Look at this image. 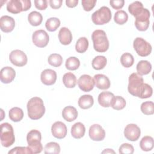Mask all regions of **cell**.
Here are the masks:
<instances>
[{
  "instance_id": "obj_1",
  "label": "cell",
  "mask_w": 154,
  "mask_h": 154,
  "mask_svg": "<svg viewBox=\"0 0 154 154\" xmlns=\"http://www.w3.org/2000/svg\"><path fill=\"white\" fill-rule=\"evenodd\" d=\"M26 106L28 116L32 120L40 119L45 114V107L40 97H32L28 102Z\"/></svg>"
},
{
  "instance_id": "obj_2",
  "label": "cell",
  "mask_w": 154,
  "mask_h": 154,
  "mask_svg": "<svg viewBox=\"0 0 154 154\" xmlns=\"http://www.w3.org/2000/svg\"><path fill=\"white\" fill-rule=\"evenodd\" d=\"M93 48L98 52H105L109 48V41L103 30L96 29L91 34Z\"/></svg>"
},
{
  "instance_id": "obj_3",
  "label": "cell",
  "mask_w": 154,
  "mask_h": 154,
  "mask_svg": "<svg viewBox=\"0 0 154 154\" xmlns=\"http://www.w3.org/2000/svg\"><path fill=\"white\" fill-rule=\"evenodd\" d=\"M41 139V133L38 130L32 129L27 134L26 141L28 147L31 150L32 153H39L43 150Z\"/></svg>"
},
{
  "instance_id": "obj_4",
  "label": "cell",
  "mask_w": 154,
  "mask_h": 154,
  "mask_svg": "<svg viewBox=\"0 0 154 154\" xmlns=\"http://www.w3.org/2000/svg\"><path fill=\"white\" fill-rule=\"evenodd\" d=\"M15 141V137L12 126L8 123L1 125V143L3 147H8Z\"/></svg>"
},
{
  "instance_id": "obj_5",
  "label": "cell",
  "mask_w": 154,
  "mask_h": 154,
  "mask_svg": "<svg viewBox=\"0 0 154 154\" xmlns=\"http://www.w3.org/2000/svg\"><path fill=\"white\" fill-rule=\"evenodd\" d=\"M111 10L106 6H103L92 14L91 19L94 24L100 25L108 23L111 19Z\"/></svg>"
},
{
  "instance_id": "obj_6",
  "label": "cell",
  "mask_w": 154,
  "mask_h": 154,
  "mask_svg": "<svg viewBox=\"0 0 154 154\" xmlns=\"http://www.w3.org/2000/svg\"><path fill=\"white\" fill-rule=\"evenodd\" d=\"M144 83L143 77L137 73H132L129 77L128 90L134 96L138 97L140 90Z\"/></svg>"
},
{
  "instance_id": "obj_7",
  "label": "cell",
  "mask_w": 154,
  "mask_h": 154,
  "mask_svg": "<svg viewBox=\"0 0 154 154\" xmlns=\"http://www.w3.org/2000/svg\"><path fill=\"white\" fill-rule=\"evenodd\" d=\"M133 47L137 53L141 57H147L152 52L151 45L141 37H137L133 42Z\"/></svg>"
},
{
  "instance_id": "obj_8",
  "label": "cell",
  "mask_w": 154,
  "mask_h": 154,
  "mask_svg": "<svg viewBox=\"0 0 154 154\" xmlns=\"http://www.w3.org/2000/svg\"><path fill=\"white\" fill-rule=\"evenodd\" d=\"M150 15L149 10L144 8L143 12L135 17V26L138 31H145L148 29L150 24Z\"/></svg>"
},
{
  "instance_id": "obj_9",
  "label": "cell",
  "mask_w": 154,
  "mask_h": 154,
  "mask_svg": "<svg viewBox=\"0 0 154 154\" xmlns=\"http://www.w3.org/2000/svg\"><path fill=\"white\" fill-rule=\"evenodd\" d=\"M32 40L34 45L38 48H44L49 43V37L48 34L43 29L36 30L32 36Z\"/></svg>"
},
{
  "instance_id": "obj_10",
  "label": "cell",
  "mask_w": 154,
  "mask_h": 154,
  "mask_svg": "<svg viewBox=\"0 0 154 154\" xmlns=\"http://www.w3.org/2000/svg\"><path fill=\"white\" fill-rule=\"evenodd\" d=\"M9 59L13 65L17 67L24 66L28 61L27 56L25 53L19 49L11 51L9 55Z\"/></svg>"
},
{
  "instance_id": "obj_11",
  "label": "cell",
  "mask_w": 154,
  "mask_h": 154,
  "mask_svg": "<svg viewBox=\"0 0 154 154\" xmlns=\"http://www.w3.org/2000/svg\"><path fill=\"white\" fill-rule=\"evenodd\" d=\"M141 130L135 124H128L125 128L124 135L125 138L131 141H135L138 140L140 137Z\"/></svg>"
},
{
  "instance_id": "obj_12",
  "label": "cell",
  "mask_w": 154,
  "mask_h": 154,
  "mask_svg": "<svg viewBox=\"0 0 154 154\" xmlns=\"http://www.w3.org/2000/svg\"><path fill=\"white\" fill-rule=\"evenodd\" d=\"M79 88L83 91L88 92L92 90L94 86V79L88 75H81L78 81Z\"/></svg>"
},
{
  "instance_id": "obj_13",
  "label": "cell",
  "mask_w": 154,
  "mask_h": 154,
  "mask_svg": "<svg viewBox=\"0 0 154 154\" xmlns=\"http://www.w3.org/2000/svg\"><path fill=\"white\" fill-rule=\"evenodd\" d=\"M88 134L90 138L93 141H102L105 137V130L98 124H94L91 125L90 127Z\"/></svg>"
},
{
  "instance_id": "obj_14",
  "label": "cell",
  "mask_w": 154,
  "mask_h": 154,
  "mask_svg": "<svg viewBox=\"0 0 154 154\" xmlns=\"http://www.w3.org/2000/svg\"><path fill=\"white\" fill-rule=\"evenodd\" d=\"M51 132L54 137L58 139H62L66 136L67 129L64 123L58 121L52 125Z\"/></svg>"
},
{
  "instance_id": "obj_15",
  "label": "cell",
  "mask_w": 154,
  "mask_h": 154,
  "mask_svg": "<svg viewBox=\"0 0 154 154\" xmlns=\"http://www.w3.org/2000/svg\"><path fill=\"white\" fill-rule=\"evenodd\" d=\"M40 79L42 82L45 85H53L57 80V73L55 71L50 69H45L42 72Z\"/></svg>"
},
{
  "instance_id": "obj_16",
  "label": "cell",
  "mask_w": 154,
  "mask_h": 154,
  "mask_svg": "<svg viewBox=\"0 0 154 154\" xmlns=\"http://www.w3.org/2000/svg\"><path fill=\"white\" fill-rule=\"evenodd\" d=\"M16 76L15 70L11 67H3L0 72V79L4 84H9L12 82Z\"/></svg>"
},
{
  "instance_id": "obj_17",
  "label": "cell",
  "mask_w": 154,
  "mask_h": 154,
  "mask_svg": "<svg viewBox=\"0 0 154 154\" xmlns=\"http://www.w3.org/2000/svg\"><path fill=\"white\" fill-rule=\"evenodd\" d=\"M15 26L14 19L10 16L5 15L0 18V28L4 32H11Z\"/></svg>"
},
{
  "instance_id": "obj_18",
  "label": "cell",
  "mask_w": 154,
  "mask_h": 154,
  "mask_svg": "<svg viewBox=\"0 0 154 154\" xmlns=\"http://www.w3.org/2000/svg\"><path fill=\"white\" fill-rule=\"evenodd\" d=\"M94 84L97 88L100 90L108 89L111 85L109 78L103 74H96L94 76Z\"/></svg>"
},
{
  "instance_id": "obj_19",
  "label": "cell",
  "mask_w": 154,
  "mask_h": 154,
  "mask_svg": "<svg viewBox=\"0 0 154 154\" xmlns=\"http://www.w3.org/2000/svg\"><path fill=\"white\" fill-rule=\"evenodd\" d=\"M114 97V94L110 91H102L99 94L97 100L100 106L107 108L111 106Z\"/></svg>"
},
{
  "instance_id": "obj_20",
  "label": "cell",
  "mask_w": 154,
  "mask_h": 154,
  "mask_svg": "<svg viewBox=\"0 0 154 154\" xmlns=\"http://www.w3.org/2000/svg\"><path fill=\"white\" fill-rule=\"evenodd\" d=\"M7 10L13 14H18L23 11V5L22 0H10L7 4Z\"/></svg>"
},
{
  "instance_id": "obj_21",
  "label": "cell",
  "mask_w": 154,
  "mask_h": 154,
  "mask_svg": "<svg viewBox=\"0 0 154 154\" xmlns=\"http://www.w3.org/2000/svg\"><path fill=\"white\" fill-rule=\"evenodd\" d=\"M58 38L62 45H68L72 40V34L69 28L62 27L58 32Z\"/></svg>"
},
{
  "instance_id": "obj_22",
  "label": "cell",
  "mask_w": 154,
  "mask_h": 154,
  "mask_svg": "<svg viewBox=\"0 0 154 154\" xmlns=\"http://www.w3.org/2000/svg\"><path fill=\"white\" fill-rule=\"evenodd\" d=\"M62 116L66 121L71 122L78 117V111L75 107L67 106L63 109Z\"/></svg>"
},
{
  "instance_id": "obj_23",
  "label": "cell",
  "mask_w": 154,
  "mask_h": 154,
  "mask_svg": "<svg viewBox=\"0 0 154 154\" xmlns=\"http://www.w3.org/2000/svg\"><path fill=\"white\" fill-rule=\"evenodd\" d=\"M85 132V128L81 122L75 123L71 128L72 136L76 138L79 139L84 137Z\"/></svg>"
},
{
  "instance_id": "obj_24",
  "label": "cell",
  "mask_w": 154,
  "mask_h": 154,
  "mask_svg": "<svg viewBox=\"0 0 154 154\" xmlns=\"http://www.w3.org/2000/svg\"><path fill=\"white\" fill-rule=\"evenodd\" d=\"M152 70V64L147 60H141L137 65V73L141 76L149 74Z\"/></svg>"
},
{
  "instance_id": "obj_25",
  "label": "cell",
  "mask_w": 154,
  "mask_h": 154,
  "mask_svg": "<svg viewBox=\"0 0 154 154\" xmlns=\"http://www.w3.org/2000/svg\"><path fill=\"white\" fill-rule=\"evenodd\" d=\"M93 97L90 94L82 95L78 99V105L81 108L83 109H86L91 108L93 105Z\"/></svg>"
},
{
  "instance_id": "obj_26",
  "label": "cell",
  "mask_w": 154,
  "mask_h": 154,
  "mask_svg": "<svg viewBox=\"0 0 154 154\" xmlns=\"http://www.w3.org/2000/svg\"><path fill=\"white\" fill-rule=\"evenodd\" d=\"M154 146L153 138L150 136H144L140 142V147L143 151L149 152L153 149Z\"/></svg>"
},
{
  "instance_id": "obj_27",
  "label": "cell",
  "mask_w": 154,
  "mask_h": 154,
  "mask_svg": "<svg viewBox=\"0 0 154 154\" xmlns=\"http://www.w3.org/2000/svg\"><path fill=\"white\" fill-rule=\"evenodd\" d=\"M63 82L67 88H73L77 83V79L75 75L70 72L65 73L63 77Z\"/></svg>"
},
{
  "instance_id": "obj_28",
  "label": "cell",
  "mask_w": 154,
  "mask_h": 154,
  "mask_svg": "<svg viewBox=\"0 0 154 154\" xmlns=\"http://www.w3.org/2000/svg\"><path fill=\"white\" fill-rule=\"evenodd\" d=\"M10 119L14 122H18L22 120L23 117V112L19 107H13L10 109L8 112Z\"/></svg>"
},
{
  "instance_id": "obj_29",
  "label": "cell",
  "mask_w": 154,
  "mask_h": 154,
  "mask_svg": "<svg viewBox=\"0 0 154 154\" xmlns=\"http://www.w3.org/2000/svg\"><path fill=\"white\" fill-rule=\"evenodd\" d=\"M144 8L143 5L141 2L135 1L129 5L128 11L131 14L135 17L143 12Z\"/></svg>"
},
{
  "instance_id": "obj_30",
  "label": "cell",
  "mask_w": 154,
  "mask_h": 154,
  "mask_svg": "<svg viewBox=\"0 0 154 154\" xmlns=\"http://www.w3.org/2000/svg\"><path fill=\"white\" fill-rule=\"evenodd\" d=\"M28 20L29 23L34 26L40 25L43 20L42 15L38 11H33L31 12L28 16Z\"/></svg>"
},
{
  "instance_id": "obj_31",
  "label": "cell",
  "mask_w": 154,
  "mask_h": 154,
  "mask_svg": "<svg viewBox=\"0 0 154 154\" xmlns=\"http://www.w3.org/2000/svg\"><path fill=\"white\" fill-rule=\"evenodd\" d=\"M107 60L105 57L102 55H98L94 57L92 60V67L94 69L99 70L103 69L106 65Z\"/></svg>"
},
{
  "instance_id": "obj_32",
  "label": "cell",
  "mask_w": 154,
  "mask_h": 154,
  "mask_svg": "<svg viewBox=\"0 0 154 154\" xmlns=\"http://www.w3.org/2000/svg\"><path fill=\"white\" fill-rule=\"evenodd\" d=\"M126 102L125 99L120 96H116L113 97L111 103V106L116 110H121L123 109L125 106H126Z\"/></svg>"
},
{
  "instance_id": "obj_33",
  "label": "cell",
  "mask_w": 154,
  "mask_h": 154,
  "mask_svg": "<svg viewBox=\"0 0 154 154\" xmlns=\"http://www.w3.org/2000/svg\"><path fill=\"white\" fill-rule=\"evenodd\" d=\"M88 48V41L85 37H82L78 38L75 45V49L78 53L85 52Z\"/></svg>"
},
{
  "instance_id": "obj_34",
  "label": "cell",
  "mask_w": 154,
  "mask_h": 154,
  "mask_svg": "<svg viewBox=\"0 0 154 154\" xmlns=\"http://www.w3.org/2000/svg\"><path fill=\"white\" fill-rule=\"evenodd\" d=\"M60 20L57 17H51L46 20L45 26L49 31L53 32L57 29L60 26Z\"/></svg>"
},
{
  "instance_id": "obj_35",
  "label": "cell",
  "mask_w": 154,
  "mask_h": 154,
  "mask_svg": "<svg viewBox=\"0 0 154 154\" xmlns=\"http://www.w3.org/2000/svg\"><path fill=\"white\" fill-rule=\"evenodd\" d=\"M80 61L79 59L75 57H69L65 63L66 67L70 70H75L79 68Z\"/></svg>"
},
{
  "instance_id": "obj_36",
  "label": "cell",
  "mask_w": 154,
  "mask_h": 154,
  "mask_svg": "<svg viewBox=\"0 0 154 154\" xmlns=\"http://www.w3.org/2000/svg\"><path fill=\"white\" fill-rule=\"evenodd\" d=\"M120 62L123 67L128 68L134 64V58L131 54L126 52L122 55L120 58Z\"/></svg>"
},
{
  "instance_id": "obj_37",
  "label": "cell",
  "mask_w": 154,
  "mask_h": 154,
  "mask_svg": "<svg viewBox=\"0 0 154 154\" xmlns=\"http://www.w3.org/2000/svg\"><path fill=\"white\" fill-rule=\"evenodd\" d=\"M44 152L46 154L55 153L58 154L60 152V146L55 142H49L47 143L44 148Z\"/></svg>"
},
{
  "instance_id": "obj_38",
  "label": "cell",
  "mask_w": 154,
  "mask_h": 154,
  "mask_svg": "<svg viewBox=\"0 0 154 154\" xmlns=\"http://www.w3.org/2000/svg\"><path fill=\"white\" fill-rule=\"evenodd\" d=\"M153 94V89L152 87L146 83H143L140 90L138 97L141 99H146L152 96Z\"/></svg>"
},
{
  "instance_id": "obj_39",
  "label": "cell",
  "mask_w": 154,
  "mask_h": 154,
  "mask_svg": "<svg viewBox=\"0 0 154 154\" xmlns=\"http://www.w3.org/2000/svg\"><path fill=\"white\" fill-rule=\"evenodd\" d=\"M128 15L123 10H119L114 14V22L119 25H123L128 21Z\"/></svg>"
},
{
  "instance_id": "obj_40",
  "label": "cell",
  "mask_w": 154,
  "mask_h": 154,
  "mask_svg": "<svg viewBox=\"0 0 154 154\" xmlns=\"http://www.w3.org/2000/svg\"><path fill=\"white\" fill-rule=\"evenodd\" d=\"M48 61L51 66L58 67L61 65L63 63V58L61 55L58 54H52L49 56Z\"/></svg>"
},
{
  "instance_id": "obj_41",
  "label": "cell",
  "mask_w": 154,
  "mask_h": 154,
  "mask_svg": "<svg viewBox=\"0 0 154 154\" xmlns=\"http://www.w3.org/2000/svg\"><path fill=\"white\" fill-rule=\"evenodd\" d=\"M140 108L141 112L145 115H152L154 113V103L152 101L143 102Z\"/></svg>"
},
{
  "instance_id": "obj_42",
  "label": "cell",
  "mask_w": 154,
  "mask_h": 154,
  "mask_svg": "<svg viewBox=\"0 0 154 154\" xmlns=\"http://www.w3.org/2000/svg\"><path fill=\"white\" fill-rule=\"evenodd\" d=\"M8 154H31L32 153L31 150L29 147H15L10 150Z\"/></svg>"
},
{
  "instance_id": "obj_43",
  "label": "cell",
  "mask_w": 154,
  "mask_h": 154,
  "mask_svg": "<svg viewBox=\"0 0 154 154\" xmlns=\"http://www.w3.org/2000/svg\"><path fill=\"white\" fill-rule=\"evenodd\" d=\"M119 152L121 154H132L134 152V149L131 144L123 143L120 146Z\"/></svg>"
},
{
  "instance_id": "obj_44",
  "label": "cell",
  "mask_w": 154,
  "mask_h": 154,
  "mask_svg": "<svg viewBox=\"0 0 154 154\" xmlns=\"http://www.w3.org/2000/svg\"><path fill=\"white\" fill-rule=\"evenodd\" d=\"M96 3V0H82V5L83 8L86 11H90L95 6Z\"/></svg>"
},
{
  "instance_id": "obj_45",
  "label": "cell",
  "mask_w": 154,
  "mask_h": 154,
  "mask_svg": "<svg viewBox=\"0 0 154 154\" xmlns=\"http://www.w3.org/2000/svg\"><path fill=\"white\" fill-rule=\"evenodd\" d=\"M34 4L36 8L40 10H44L48 7V1L46 0H35Z\"/></svg>"
},
{
  "instance_id": "obj_46",
  "label": "cell",
  "mask_w": 154,
  "mask_h": 154,
  "mask_svg": "<svg viewBox=\"0 0 154 154\" xmlns=\"http://www.w3.org/2000/svg\"><path fill=\"white\" fill-rule=\"evenodd\" d=\"M109 4L111 6L116 10L121 9L125 4L124 0H114V1H110Z\"/></svg>"
},
{
  "instance_id": "obj_47",
  "label": "cell",
  "mask_w": 154,
  "mask_h": 154,
  "mask_svg": "<svg viewBox=\"0 0 154 154\" xmlns=\"http://www.w3.org/2000/svg\"><path fill=\"white\" fill-rule=\"evenodd\" d=\"M49 2L52 8L58 9L61 7L63 1L62 0H50Z\"/></svg>"
},
{
  "instance_id": "obj_48",
  "label": "cell",
  "mask_w": 154,
  "mask_h": 154,
  "mask_svg": "<svg viewBox=\"0 0 154 154\" xmlns=\"http://www.w3.org/2000/svg\"><path fill=\"white\" fill-rule=\"evenodd\" d=\"M78 3V0H66V5L69 8H73L77 5Z\"/></svg>"
},
{
  "instance_id": "obj_49",
  "label": "cell",
  "mask_w": 154,
  "mask_h": 154,
  "mask_svg": "<svg viewBox=\"0 0 154 154\" xmlns=\"http://www.w3.org/2000/svg\"><path fill=\"white\" fill-rule=\"evenodd\" d=\"M102 153H114L115 152L114 150L110 149H106L105 150H103Z\"/></svg>"
}]
</instances>
